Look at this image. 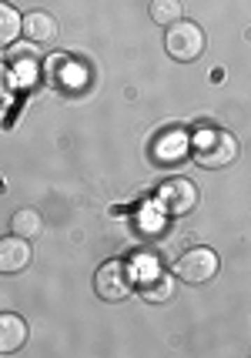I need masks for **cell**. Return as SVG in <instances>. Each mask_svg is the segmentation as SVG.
Wrapping results in <instances>:
<instances>
[{
    "label": "cell",
    "instance_id": "cell-1",
    "mask_svg": "<svg viewBox=\"0 0 251 358\" xmlns=\"http://www.w3.org/2000/svg\"><path fill=\"white\" fill-rule=\"evenodd\" d=\"M194 157L201 168H224L238 157V141L235 134L221 131V127H204L194 138Z\"/></svg>",
    "mask_w": 251,
    "mask_h": 358
},
{
    "label": "cell",
    "instance_id": "cell-2",
    "mask_svg": "<svg viewBox=\"0 0 251 358\" xmlns=\"http://www.w3.org/2000/svg\"><path fill=\"white\" fill-rule=\"evenodd\" d=\"M164 50L181 64L198 61L204 54V31L194 24V20H185V17H181V20L171 24L168 34H164Z\"/></svg>",
    "mask_w": 251,
    "mask_h": 358
},
{
    "label": "cell",
    "instance_id": "cell-3",
    "mask_svg": "<svg viewBox=\"0 0 251 358\" xmlns=\"http://www.w3.org/2000/svg\"><path fill=\"white\" fill-rule=\"evenodd\" d=\"M157 208L168 218H185L198 208V187L191 185L188 178H171L157 187Z\"/></svg>",
    "mask_w": 251,
    "mask_h": 358
},
{
    "label": "cell",
    "instance_id": "cell-4",
    "mask_svg": "<svg viewBox=\"0 0 251 358\" xmlns=\"http://www.w3.org/2000/svg\"><path fill=\"white\" fill-rule=\"evenodd\" d=\"M174 275L185 285H204L218 275V255L211 248H191L174 262Z\"/></svg>",
    "mask_w": 251,
    "mask_h": 358
},
{
    "label": "cell",
    "instance_id": "cell-5",
    "mask_svg": "<svg viewBox=\"0 0 251 358\" xmlns=\"http://www.w3.org/2000/svg\"><path fill=\"white\" fill-rule=\"evenodd\" d=\"M94 292L104 301H124L131 295V265L117 262V258L108 262V265H101L94 275Z\"/></svg>",
    "mask_w": 251,
    "mask_h": 358
},
{
    "label": "cell",
    "instance_id": "cell-6",
    "mask_svg": "<svg viewBox=\"0 0 251 358\" xmlns=\"http://www.w3.org/2000/svg\"><path fill=\"white\" fill-rule=\"evenodd\" d=\"M31 265V245H27V238H20V234H7V238H0V275H17V271H24V268Z\"/></svg>",
    "mask_w": 251,
    "mask_h": 358
},
{
    "label": "cell",
    "instance_id": "cell-7",
    "mask_svg": "<svg viewBox=\"0 0 251 358\" xmlns=\"http://www.w3.org/2000/svg\"><path fill=\"white\" fill-rule=\"evenodd\" d=\"M20 34H24L31 44H54V41H57V20H54L48 10H31V14H24Z\"/></svg>",
    "mask_w": 251,
    "mask_h": 358
},
{
    "label": "cell",
    "instance_id": "cell-8",
    "mask_svg": "<svg viewBox=\"0 0 251 358\" xmlns=\"http://www.w3.org/2000/svg\"><path fill=\"white\" fill-rule=\"evenodd\" d=\"M27 342V322L14 312L0 315V355H14Z\"/></svg>",
    "mask_w": 251,
    "mask_h": 358
},
{
    "label": "cell",
    "instance_id": "cell-9",
    "mask_svg": "<svg viewBox=\"0 0 251 358\" xmlns=\"http://www.w3.org/2000/svg\"><path fill=\"white\" fill-rule=\"evenodd\" d=\"M20 27H24V17L17 7H10L7 0H0V47H10L20 37Z\"/></svg>",
    "mask_w": 251,
    "mask_h": 358
},
{
    "label": "cell",
    "instance_id": "cell-10",
    "mask_svg": "<svg viewBox=\"0 0 251 358\" xmlns=\"http://www.w3.org/2000/svg\"><path fill=\"white\" fill-rule=\"evenodd\" d=\"M10 231L31 241V238H37V234L44 231V221H41V215L34 208H20V211H14V218H10Z\"/></svg>",
    "mask_w": 251,
    "mask_h": 358
},
{
    "label": "cell",
    "instance_id": "cell-11",
    "mask_svg": "<svg viewBox=\"0 0 251 358\" xmlns=\"http://www.w3.org/2000/svg\"><path fill=\"white\" fill-rule=\"evenodd\" d=\"M151 20L161 24V27H171L181 20V0H151Z\"/></svg>",
    "mask_w": 251,
    "mask_h": 358
},
{
    "label": "cell",
    "instance_id": "cell-12",
    "mask_svg": "<svg viewBox=\"0 0 251 358\" xmlns=\"http://www.w3.org/2000/svg\"><path fill=\"white\" fill-rule=\"evenodd\" d=\"M157 151V157L164 161V164H171L174 157H181L185 155V134H171V138H164L161 144L155 148Z\"/></svg>",
    "mask_w": 251,
    "mask_h": 358
},
{
    "label": "cell",
    "instance_id": "cell-13",
    "mask_svg": "<svg viewBox=\"0 0 251 358\" xmlns=\"http://www.w3.org/2000/svg\"><path fill=\"white\" fill-rule=\"evenodd\" d=\"M144 298H148V301H168V298H171V278L157 275V281H151V285L144 288Z\"/></svg>",
    "mask_w": 251,
    "mask_h": 358
},
{
    "label": "cell",
    "instance_id": "cell-14",
    "mask_svg": "<svg viewBox=\"0 0 251 358\" xmlns=\"http://www.w3.org/2000/svg\"><path fill=\"white\" fill-rule=\"evenodd\" d=\"M14 91V74L7 71V64H0V101H7Z\"/></svg>",
    "mask_w": 251,
    "mask_h": 358
}]
</instances>
